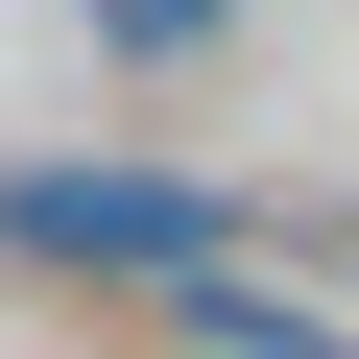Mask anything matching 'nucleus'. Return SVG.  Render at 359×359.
Segmentation results:
<instances>
[{
  "label": "nucleus",
  "mask_w": 359,
  "mask_h": 359,
  "mask_svg": "<svg viewBox=\"0 0 359 359\" xmlns=\"http://www.w3.org/2000/svg\"><path fill=\"white\" fill-rule=\"evenodd\" d=\"M25 264H192V192H144V168H48V192H25Z\"/></svg>",
  "instance_id": "1"
},
{
  "label": "nucleus",
  "mask_w": 359,
  "mask_h": 359,
  "mask_svg": "<svg viewBox=\"0 0 359 359\" xmlns=\"http://www.w3.org/2000/svg\"><path fill=\"white\" fill-rule=\"evenodd\" d=\"M96 25H120V48H192V25H216V0H96Z\"/></svg>",
  "instance_id": "2"
}]
</instances>
